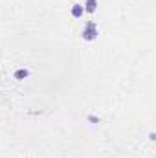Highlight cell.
Masks as SVG:
<instances>
[{"label": "cell", "mask_w": 156, "mask_h": 158, "mask_svg": "<svg viewBox=\"0 0 156 158\" xmlns=\"http://www.w3.org/2000/svg\"><path fill=\"white\" fill-rule=\"evenodd\" d=\"M83 9H84V13H96V9H97V0H84Z\"/></svg>", "instance_id": "7a4b0ae2"}, {"label": "cell", "mask_w": 156, "mask_h": 158, "mask_svg": "<svg viewBox=\"0 0 156 158\" xmlns=\"http://www.w3.org/2000/svg\"><path fill=\"white\" fill-rule=\"evenodd\" d=\"M83 39L84 40H88V42H92V40H96L97 39V24L94 22V20H88L86 22V26L83 28Z\"/></svg>", "instance_id": "6da1fadb"}, {"label": "cell", "mask_w": 156, "mask_h": 158, "mask_svg": "<svg viewBox=\"0 0 156 158\" xmlns=\"http://www.w3.org/2000/svg\"><path fill=\"white\" fill-rule=\"evenodd\" d=\"M70 13H72V17H74V19H81V17H83V13H84L83 4H74V6H72V9H70Z\"/></svg>", "instance_id": "3957f363"}, {"label": "cell", "mask_w": 156, "mask_h": 158, "mask_svg": "<svg viewBox=\"0 0 156 158\" xmlns=\"http://www.w3.org/2000/svg\"><path fill=\"white\" fill-rule=\"evenodd\" d=\"M28 76H30V70H26V68H18V70H15V74H13V77L18 79V81L26 79Z\"/></svg>", "instance_id": "277c9868"}]
</instances>
